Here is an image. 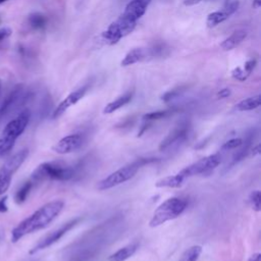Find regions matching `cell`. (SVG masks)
Masks as SVG:
<instances>
[{
    "instance_id": "obj_1",
    "label": "cell",
    "mask_w": 261,
    "mask_h": 261,
    "mask_svg": "<svg viewBox=\"0 0 261 261\" xmlns=\"http://www.w3.org/2000/svg\"><path fill=\"white\" fill-rule=\"evenodd\" d=\"M63 207L62 200H54L41 206L12 229L11 242L16 243L27 234L47 227L60 214Z\"/></svg>"
},
{
    "instance_id": "obj_2",
    "label": "cell",
    "mask_w": 261,
    "mask_h": 261,
    "mask_svg": "<svg viewBox=\"0 0 261 261\" xmlns=\"http://www.w3.org/2000/svg\"><path fill=\"white\" fill-rule=\"evenodd\" d=\"M76 174V166H70L61 161H50L40 164L32 173L31 180L33 182L43 180L66 181L73 179Z\"/></svg>"
},
{
    "instance_id": "obj_3",
    "label": "cell",
    "mask_w": 261,
    "mask_h": 261,
    "mask_svg": "<svg viewBox=\"0 0 261 261\" xmlns=\"http://www.w3.org/2000/svg\"><path fill=\"white\" fill-rule=\"evenodd\" d=\"M154 161H156V159L154 158H139L133 161L132 163H128L120 167L119 169L115 170L114 172L108 174L106 177L102 178L98 182L97 189L99 191H105V190L114 188L116 186H119L129 180L130 178H133L143 165L148 164L150 162H154Z\"/></svg>"
},
{
    "instance_id": "obj_4",
    "label": "cell",
    "mask_w": 261,
    "mask_h": 261,
    "mask_svg": "<svg viewBox=\"0 0 261 261\" xmlns=\"http://www.w3.org/2000/svg\"><path fill=\"white\" fill-rule=\"evenodd\" d=\"M187 206L188 202L182 198H168L162 202L153 212V215L149 221L150 227H157L169 220L177 218L182 214Z\"/></svg>"
},
{
    "instance_id": "obj_5",
    "label": "cell",
    "mask_w": 261,
    "mask_h": 261,
    "mask_svg": "<svg viewBox=\"0 0 261 261\" xmlns=\"http://www.w3.org/2000/svg\"><path fill=\"white\" fill-rule=\"evenodd\" d=\"M221 159H222V156L219 153L205 156V157L199 159L198 161L192 163L191 165L182 168L178 172V174L182 178L186 179V178L194 176V175L207 173V172L215 169L220 164Z\"/></svg>"
},
{
    "instance_id": "obj_6",
    "label": "cell",
    "mask_w": 261,
    "mask_h": 261,
    "mask_svg": "<svg viewBox=\"0 0 261 261\" xmlns=\"http://www.w3.org/2000/svg\"><path fill=\"white\" fill-rule=\"evenodd\" d=\"M81 220L80 217L77 218H74V219H71L69 220L68 222L62 224L60 227L54 229L53 231L49 232L48 234H46L44 238H42L31 250H30V255H33V254H36L38 253L39 251L41 250H44L50 246H52L53 244H55L56 242H58L68 230H70L72 227H74L79 221Z\"/></svg>"
},
{
    "instance_id": "obj_7",
    "label": "cell",
    "mask_w": 261,
    "mask_h": 261,
    "mask_svg": "<svg viewBox=\"0 0 261 261\" xmlns=\"http://www.w3.org/2000/svg\"><path fill=\"white\" fill-rule=\"evenodd\" d=\"M31 118V112L29 109H24L19 112L13 119L9 120L4 126L2 132V137L7 138L12 141L16 139L24 132Z\"/></svg>"
},
{
    "instance_id": "obj_8",
    "label": "cell",
    "mask_w": 261,
    "mask_h": 261,
    "mask_svg": "<svg viewBox=\"0 0 261 261\" xmlns=\"http://www.w3.org/2000/svg\"><path fill=\"white\" fill-rule=\"evenodd\" d=\"M189 126L188 124H180L171 130L160 143V151H168L170 149H176L180 146L188 138Z\"/></svg>"
},
{
    "instance_id": "obj_9",
    "label": "cell",
    "mask_w": 261,
    "mask_h": 261,
    "mask_svg": "<svg viewBox=\"0 0 261 261\" xmlns=\"http://www.w3.org/2000/svg\"><path fill=\"white\" fill-rule=\"evenodd\" d=\"M84 136L82 134H70L61 138L53 147L52 150L57 154H69L82 147Z\"/></svg>"
},
{
    "instance_id": "obj_10",
    "label": "cell",
    "mask_w": 261,
    "mask_h": 261,
    "mask_svg": "<svg viewBox=\"0 0 261 261\" xmlns=\"http://www.w3.org/2000/svg\"><path fill=\"white\" fill-rule=\"evenodd\" d=\"M23 98H24L23 85H20V84L16 85L0 105V120H2L6 115H8L11 111H13Z\"/></svg>"
},
{
    "instance_id": "obj_11",
    "label": "cell",
    "mask_w": 261,
    "mask_h": 261,
    "mask_svg": "<svg viewBox=\"0 0 261 261\" xmlns=\"http://www.w3.org/2000/svg\"><path fill=\"white\" fill-rule=\"evenodd\" d=\"M255 137H256V130L254 128H251L250 130H248L246 133L245 138H243V142H242L241 146L238 147V150L233 154L231 160L229 161V163L226 164L225 168L223 169V171H222L223 173L225 171H227L229 168H231L233 165H236L239 162H241L242 160H244L248 156L249 152L252 149V144H253V142L255 140Z\"/></svg>"
},
{
    "instance_id": "obj_12",
    "label": "cell",
    "mask_w": 261,
    "mask_h": 261,
    "mask_svg": "<svg viewBox=\"0 0 261 261\" xmlns=\"http://www.w3.org/2000/svg\"><path fill=\"white\" fill-rule=\"evenodd\" d=\"M89 86L85 85L81 88H79L77 90L71 92L70 94H68L58 105L57 107L54 109L53 113H52V118L56 119L58 117H60L69 107H71L72 105L76 104L86 94V92L88 91Z\"/></svg>"
},
{
    "instance_id": "obj_13",
    "label": "cell",
    "mask_w": 261,
    "mask_h": 261,
    "mask_svg": "<svg viewBox=\"0 0 261 261\" xmlns=\"http://www.w3.org/2000/svg\"><path fill=\"white\" fill-rule=\"evenodd\" d=\"M149 4L150 3L147 0H130L126 4L121 15L132 21L137 22V20L144 15Z\"/></svg>"
},
{
    "instance_id": "obj_14",
    "label": "cell",
    "mask_w": 261,
    "mask_h": 261,
    "mask_svg": "<svg viewBox=\"0 0 261 261\" xmlns=\"http://www.w3.org/2000/svg\"><path fill=\"white\" fill-rule=\"evenodd\" d=\"M29 156V149L24 148L19 151H17L15 154H13L1 167L0 170L13 175L15 171L22 165V163L25 161V159Z\"/></svg>"
},
{
    "instance_id": "obj_15",
    "label": "cell",
    "mask_w": 261,
    "mask_h": 261,
    "mask_svg": "<svg viewBox=\"0 0 261 261\" xmlns=\"http://www.w3.org/2000/svg\"><path fill=\"white\" fill-rule=\"evenodd\" d=\"M247 31L246 30H238L236 32H233L229 37H227L221 44L220 47L224 50V51H228V50H232L236 47H238L246 38H247Z\"/></svg>"
},
{
    "instance_id": "obj_16",
    "label": "cell",
    "mask_w": 261,
    "mask_h": 261,
    "mask_svg": "<svg viewBox=\"0 0 261 261\" xmlns=\"http://www.w3.org/2000/svg\"><path fill=\"white\" fill-rule=\"evenodd\" d=\"M138 248H139L138 243H130V244L118 249L113 254H111L107 260L108 261H125L137 252Z\"/></svg>"
},
{
    "instance_id": "obj_17",
    "label": "cell",
    "mask_w": 261,
    "mask_h": 261,
    "mask_svg": "<svg viewBox=\"0 0 261 261\" xmlns=\"http://www.w3.org/2000/svg\"><path fill=\"white\" fill-rule=\"evenodd\" d=\"M133 99V92H127L125 94H123L122 96L118 97L117 99L109 102L103 109V113L104 114H110L113 113L114 111H116L117 109L121 108L122 106L126 105L127 103L130 102V100Z\"/></svg>"
},
{
    "instance_id": "obj_18",
    "label": "cell",
    "mask_w": 261,
    "mask_h": 261,
    "mask_svg": "<svg viewBox=\"0 0 261 261\" xmlns=\"http://www.w3.org/2000/svg\"><path fill=\"white\" fill-rule=\"evenodd\" d=\"M261 104V97L260 95H255L244 100H241L239 103L236 104L234 109L237 111H250L258 108Z\"/></svg>"
},
{
    "instance_id": "obj_19",
    "label": "cell",
    "mask_w": 261,
    "mask_h": 261,
    "mask_svg": "<svg viewBox=\"0 0 261 261\" xmlns=\"http://www.w3.org/2000/svg\"><path fill=\"white\" fill-rule=\"evenodd\" d=\"M102 38L103 40L108 43L109 45H114L116 44L121 38V34L116 25V23L113 21L109 24V27L102 33Z\"/></svg>"
},
{
    "instance_id": "obj_20",
    "label": "cell",
    "mask_w": 261,
    "mask_h": 261,
    "mask_svg": "<svg viewBox=\"0 0 261 261\" xmlns=\"http://www.w3.org/2000/svg\"><path fill=\"white\" fill-rule=\"evenodd\" d=\"M185 178H182L178 173L173 175L165 176L156 181L155 187L157 188H179L182 186Z\"/></svg>"
},
{
    "instance_id": "obj_21",
    "label": "cell",
    "mask_w": 261,
    "mask_h": 261,
    "mask_svg": "<svg viewBox=\"0 0 261 261\" xmlns=\"http://www.w3.org/2000/svg\"><path fill=\"white\" fill-rule=\"evenodd\" d=\"M114 22L116 23V25H117V28H118L122 38L127 36L128 34H130L135 30L136 24H137L136 21H132V20L125 18L122 15H120Z\"/></svg>"
},
{
    "instance_id": "obj_22",
    "label": "cell",
    "mask_w": 261,
    "mask_h": 261,
    "mask_svg": "<svg viewBox=\"0 0 261 261\" xmlns=\"http://www.w3.org/2000/svg\"><path fill=\"white\" fill-rule=\"evenodd\" d=\"M143 57H144V50L141 48H136V49H133L129 52H127V54L121 60L120 64H121V66L133 65V64L139 62L140 60H142Z\"/></svg>"
},
{
    "instance_id": "obj_23",
    "label": "cell",
    "mask_w": 261,
    "mask_h": 261,
    "mask_svg": "<svg viewBox=\"0 0 261 261\" xmlns=\"http://www.w3.org/2000/svg\"><path fill=\"white\" fill-rule=\"evenodd\" d=\"M33 185L34 182L30 179V180H27L25 182H23V185L16 191L15 193V196H14V201L16 204H22L28 196L30 195V192L33 188Z\"/></svg>"
},
{
    "instance_id": "obj_24",
    "label": "cell",
    "mask_w": 261,
    "mask_h": 261,
    "mask_svg": "<svg viewBox=\"0 0 261 261\" xmlns=\"http://www.w3.org/2000/svg\"><path fill=\"white\" fill-rule=\"evenodd\" d=\"M227 18H228V15L223 10L214 11V12H211L210 14H208L207 19H206V24L208 28H214Z\"/></svg>"
},
{
    "instance_id": "obj_25",
    "label": "cell",
    "mask_w": 261,
    "mask_h": 261,
    "mask_svg": "<svg viewBox=\"0 0 261 261\" xmlns=\"http://www.w3.org/2000/svg\"><path fill=\"white\" fill-rule=\"evenodd\" d=\"M201 253H202L201 246L199 245L192 246L181 254L179 261H198Z\"/></svg>"
},
{
    "instance_id": "obj_26",
    "label": "cell",
    "mask_w": 261,
    "mask_h": 261,
    "mask_svg": "<svg viewBox=\"0 0 261 261\" xmlns=\"http://www.w3.org/2000/svg\"><path fill=\"white\" fill-rule=\"evenodd\" d=\"M29 23L30 25L34 29V30H43L46 27L47 23V19L45 17V15H43L40 12H35L32 13L29 16Z\"/></svg>"
},
{
    "instance_id": "obj_27",
    "label": "cell",
    "mask_w": 261,
    "mask_h": 261,
    "mask_svg": "<svg viewBox=\"0 0 261 261\" xmlns=\"http://www.w3.org/2000/svg\"><path fill=\"white\" fill-rule=\"evenodd\" d=\"M173 113V110H159V111H153V112H149V113H146L144 116H143V121H146V122H152V121H155V120H159V119H162V118H165V117H168L169 115H171Z\"/></svg>"
},
{
    "instance_id": "obj_28",
    "label": "cell",
    "mask_w": 261,
    "mask_h": 261,
    "mask_svg": "<svg viewBox=\"0 0 261 261\" xmlns=\"http://www.w3.org/2000/svg\"><path fill=\"white\" fill-rule=\"evenodd\" d=\"M248 200H249V203L253 210H255L257 212H259L261 210V196H260L259 190H255V191L251 192Z\"/></svg>"
},
{
    "instance_id": "obj_29",
    "label": "cell",
    "mask_w": 261,
    "mask_h": 261,
    "mask_svg": "<svg viewBox=\"0 0 261 261\" xmlns=\"http://www.w3.org/2000/svg\"><path fill=\"white\" fill-rule=\"evenodd\" d=\"M12 175L0 170V196L4 195L10 187Z\"/></svg>"
},
{
    "instance_id": "obj_30",
    "label": "cell",
    "mask_w": 261,
    "mask_h": 261,
    "mask_svg": "<svg viewBox=\"0 0 261 261\" xmlns=\"http://www.w3.org/2000/svg\"><path fill=\"white\" fill-rule=\"evenodd\" d=\"M14 143H15V141L1 137L0 138V157L3 156L8 151H10L13 148Z\"/></svg>"
},
{
    "instance_id": "obj_31",
    "label": "cell",
    "mask_w": 261,
    "mask_h": 261,
    "mask_svg": "<svg viewBox=\"0 0 261 261\" xmlns=\"http://www.w3.org/2000/svg\"><path fill=\"white\" fill-rule=\"evenodd\" d=\"M239 0H226L225 3H224V6H223V11L228 15V17L233 14L237 9L239 8Z\"/></svg>"
},
{
    "instance_id": "obj_32",
    "label": "cell",
    "mask_w": 261,
    "mask_h": 261,
    "mask_svg": "<svg viewBox=\"0 0 261 261\" xmlns=\"http://www.w3.org/2000/svg\"><path fill=\"white\" fill-rule=\"evenodd\" d=\"M243 142V139L242 138H233V139H230L228 140L227 142H225L222 147H221V150L223 151H228V150H232V149H237L238 147L241 146Z\"/></svg>"
},
{
    "instance_id": "obj_33",
    "label": "cell",
    "mask_w": 261,
    "mask_h": 261,
    "mask_svg": "<svg viewBox=\"0 0 261 261\" xmlns=\"http://www.w3.org/2000/svg\"><path fill=\"white\" fill-rule=\"evenodd\" d=\"M180 93H181L180 89H174V90L168 91L161 96V100L164 102H170L171 100L177 98L180 95Z\"/></svg>"
},
{
    "instance_id": "obj_34",
    "label": "cell",
    "mask_w": 261,
    "mask_h": 261,
    "mask_svg": "<svg viewBox=\"0 0 261 261\" xmlns=\"http://www.w3.org/2000/svg\"><path fill=\"white\" fill-rule=\"evenodd\" d=\"M231 76L240 82H244L245 80H247L248 75L246 74V72L244 71V69L242 67H236L234 69H232L231 71Z\"/></svg>"
},
{
    "instance_id": "obj_35",
    "label": "cell",
    "mask_w": 261,
    "mask_h": 261,
    "mask_svg": "<svg viewBox=\"0 0 261 261\" xmlns=\"http://www.w3.org/2000/svg\"><path fill=\"white\" fill-rule=\"evenodd\" d=\"M255 65H256V60L255 59H251V60H248L246 63H245V65H244V71L246 72V74L249 76L250 75V73L252 72V70L254 69V67H255Z\"/></svg>"
},
{
    "instance_id": "obj_36",
    "label": "cell",
    "mask_w": 261,
    "mask_h": 261,
    "mask_svg": "<svg viewBox=\"0 0 261 261\" xmlns=\"http://www.w3.org/2000/svg\"><path fill=\"white\" fill-rule=\"evenodd\" d=\"M12 34V30L8 27H3L0 29V42L6 40L7 38H9Z\"/></svg>"
},
{
    "instance_id": "obj_37",
    "label": "cell",
    "mask_w": 261,
    "mask_h": 261,
    "mask_svg": "<svg viewBox=\"0 0 261 261\" xmlns=\"http://www.w3.org/2000/svg\"><path fill=\"white\" fill-rule=\"evenodd\" d=\"M8 206H7V196H4L0 199V213L7 212Z\"/></svg>"
},
{
    "instance_id": "obj_38",
    "label": "cell",
    "mask_w": 261,
    "mask_h": 261,
    "mask_svg": "<svg viewBox=\"0 0 261 261\" xmlns=\"http://www.w3.org/2000/svg\"><path fill=\"white\" fill-rule=\"evenodd\" d=\"M230 90L227 89V88H224V89H221L220 91H218L217 93V98L219 99H224V98H227L228 96H230Z\"/></svg>"
},
{
    "instance_id": "obj_39",
    "label": "cell",
    "mask_w": 261,
    "mask_h": 261,
    "mask_svg": "<svg viewBox=\"0 0 261 261\" xmlns=\"http://www.w3.org/2000/svg\"><path fill=\"white\" fill-rule=\"evenodd\" d=\"M201 1H203V0H184V5L193 6V5H196V4L200 3Z\"/></svg>"
},
{
    "instance_id": "obj_40",
    "label": "cell",
    "mask_w": 261,
    "mask_h": 261,
    "mask_svg": "<svg viewBox=\"0 0 261 261\" xmlns=\"http://www.w3.org/2000/svg\"><path fill=\"white\" fill-rule=\"evenodd\" d=\"M248 261H261V254L260 253H255L253 254Z\"/></svg>"
},
{
    "instance_id": "obj_41",
    "label": "cell",
    "mask_w": 261,
    "mask_h": 261,
    "mask_svg": "<svg viewBox=\"0 0 261 261\" xmlns=\"http://www.w3.org/2000/svg\"><path fill=\"white\" fill-rule=\"evenodd\" d=\"M259 150H260V145H257L255 148H253V149H252V154H253V156L259 154V153H260Z\"/></svg>"
},
{
    "instance_id": "obj_42",
    "label": "cell",
    "mask_w": 261,
    "mask_h": 261,
    "mask_svg": "<svg viewBox=\"0 0 261 261\" xmlns=\"http://www.w3.org/2000/svg\"><path fill=\"white\" fill-rule=\"evenodd\" d=\"M261 6V0H254L253 1V7L254 8H259Z\"/></svg>"
},
{
    "instance_id": "obj_43",
    "label": "cell",
    "mask_w": 261,
    "mask_h": 261,
    "mask_svg": "<svg viewBox=\"0 0 261 261\" xmlns=\"http://www.w3.org/2000/svg\"><path fill=\"white\" fill-rule=\"evenodd\" d=\"M6 1H8V0H0V4L4 3V2H6Z\"/></svg>"
},
{
    "instance_id": "obj_44",
    "label": "cell",
    "mask_w": 261,
    "mask_h": 261,
    "mask_svg": "<svg viewBox=\"0 0 261 261\" xmlns=\"http://www.w3.org/2000/svg\"><path fill=\"white\" fill-rule=\"evenodd\" d=\"M0 96H1V82H0Z\"/></svg>"
}]
</instances>
